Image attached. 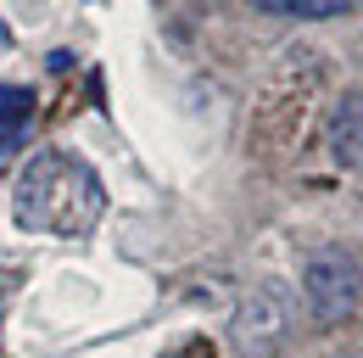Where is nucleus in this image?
Returning <instances> with one entry per match:
<instances>
[{
    "label": "nucleus",
    "mask_w": 363,
    "mask_h": 358,
    "mask_svg": "<svg viewBox=\"0 0 363 358\" xmlns=\"http://www.w3.org/2000/svg\"><path fill=\"white\" fill-rule=\"evenodd\" d=\"M341 358H352V353H341Z\"/></svg>",
    "instance_id": "obj_10"
},
{
    "label": "nucleus",
    "mask_w": 363,
    "mask_h": 358,
    "mask_svg": "<svg viewBox=\"0 0 363 358\" xmlns=\"http://www.w3.org/2000/svg\"><path fill=\"white\" fill-rule=\"evenodd\" d=\"M0 319H6V280H0Z\"/></svg>",
    "instance_id": "obj_9"
},
{
    "label": "nucleus",
    "mask_w": 363,
    "mask_h": 358,
    "mask_svg": "<svg viewBox=\"0 0 363 358\" xmlns=\"http://www.w3.org/2000/svg\"><path fill=\"white\" fill-rule=\"evenodd\" d=\"M168 358H213V342H201V336H196V342H184L179 353H168Z\"/></svg>",
    "instance_id": "obj_7"
},
{
    "label": "nucleus",
    "mask_w": 363,
    "mask_h": 358,
    "mask_svg": "<svg viewBox=\"0 0 363 358\" xmlns=\"http://www.w3.org/2000/svg\"><path fill=\"white\" fill-rule=\"evenodd\" d=\"M28 124H34V90L0 85V163L28 140Z\"/></svg>",
    "instance_id": "obj_5"
},
{
    "label": "nucleus",
    "mask_w": 363,
    "mask_h": 358,
    "mask_svg": "<svg viewBox=\"0 0 363 358\" xmlns=\"http://www.w3.org/2000/svg\"><path fill=\"white\" fill-rule=\"evenodd\" d=\"M11 50V28H6V17H0V56Z\"/></svg>",
    "instance_id": "obj_8"
},
{
    "label": "nucleus",
    "mask_w": 363,
    "mask_h": 358,
    "mask_svg": "<svg viewBox=\"0 0 363 358\" xmlns=\"http://www.w3.org/2000/svg\"><path fill=\"white\" fill-rule=\"evenodd\" d=\"M101 207H106V190L95 168L67 151L28 157V168L17 174V190H11V219L17 229H34V235H90Z\"/></svg>",
    "instance_id": "obj_1"
},
{
    "label": "nucleus",
    "mask_w": 363,
    "mask_h": 358,
    "mask_svg": "<svg viewBox=\"0 0 363 358\" xmlns=\"http://www.w3.org/2000/svg\"><path fill=\"white\" fill-rule=\"evenodd\" d=\"M229 342L240 358H279L296 342V297L279 280H257L229 313Z\"/></svg>",
    "instance_id": "obj_2"
},
{
    "label": "nucleus",
    "mask_w": 363,
    "mask_h": 358,
    "mask_svg": "<svg viewBox=\"0 0 363 358\" xmlns=\"http://www.w3.org/2000/svg\"><path fill=\"white\" fill-rule=\"evenodd\" d=\"M263 17H302V23H324V17H347L358 0H246Z\"/></svg>",
    "instance_id": "obj_6"
},
{
    "label": "nucleus",
    "mask_w": 363,
    "mask_h": 358,
    "mask_svg": "<svg viewBox=\"0 0 363 358\" xmlns=\"http://www.w3.org/2000/svg\"><path fill=\"white\" fill-rule=\"evenodd\" d=\"M324 146H330V157H335L341 168L363 174V90L335 95V107H330V118H324Z\"/></svg>",
    "instance_id": "obj_4"
},
{
    "label": "nucleus",
    "mask_w": 363,
    "mask_h": 358,
    "mask_svg": "<svg viewBox=\"0 0 363 358\" xmlns=\"http://www.w3.org/2000/svg\"><path fill=\"white\" fill-rule=\"evenodd\" d=\"M363 297V280H358V258L347 246H318L313 258L302 264V303L313 313V325L335 330L358 313Z\"/></svg>",
    "instance_id": "obj_3"
}]
</instances>
